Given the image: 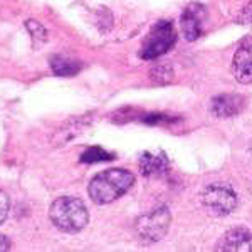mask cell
I'll return each mask as SVG.
<instances>
[{"mask_svg": "<svg viewBox=\"0 0 252 252\" xmlns=\"http://www.w3.org/2000/svg\"><path fill=\"white\" fill-rule=\"evenodd\" d=\"M135 182L131 172L123 168H111L97 173L89 184V197L99 205H106L120 198L129 190Z\"/></svg>", "mask_w": 252, "mask_h": 252, "instance_id": "obj_1", "label": "cell"}, {"mask_svg": "<svg viewBox=\"0 0 252 252\" xmlns=\"http://www.w3.org/2000/svg\"><path fill=\"white\" fill-rule=\"evenodd\" d=\"M49 217L59 230L66 234H78L88 225L89 214L83 200L76 197H61L52 202Z\"/></svg>", "mask_w": 252, "mask_h": 252, "instance_id": "obj_2", "label": "cell"}, {"mask_svg": "<svg viewBox=\"0 0 252 252\" xmlns=\"http://www.w3.org/2000/svg\"><path fill=\"white\" fill-rule=\"evenodd\" d=\"M175 42H177V32H175L172 22L160 20L146 35L140 56L143 59H157L163 56L165 52H168L175 46Z\"/></svg>", "mask_w": 252, "mask_h": 252, "instance_id": "obj_3", "label": "cell"}, {"mask_svg": "<svg viewBox=\"0 0 252 252\" xmlns=\"http://www.w3.org/2000/svg\"><path fill=\"white\" fill-rule=\"evenodd\" d=\"M200 200L212 215H229L237 207V193L225 184H212L204 189Z\"/></svg>", "mask_w": 252, "mask_h": 252, "instance_id": "obj_4", "label": "cell"}, {"mask_svg": "<svg viewBox=\"0 0 252 252\" xmlns=\"http://www.w3.org/2000/svg\"><path fill=\"white\" fill-rule=\"evenodd\" d=\"M170 210L166 207L141 215L135 223V230L138 237L145 242H158L163 235L168 232L170 227Z\"/></svg>", "mask_w": 252, "mask_h": 252, "instance_id": "obj_5", "label": "cell"}, {"mask_svg": "<svg viewBox=\"0 0 252 252\" xmlns=\"http://www.w3.org/2000/svg\"><path fill=\"white\" fill-rule=\"evenodd\" d=\"M232 72L239 83H252V37H246L239 44L232 59Z\"/></svg>", "mask_w": 252, "mask_h": 252, "instance_id": "obj_6", "label": "cell"}, {"mask_svg": "<svg viewBox=\"0 0 252 252\" xmlns=\"http://www.w3.org/2000/svg\"><path fill=\"white\" fill-rule=\"evenodd\" d=\"M204 20H205V9L198 3H192L184 10L180 17L182 34L187 40H197L204 34Z\"/></svg>", "mask_w": 252, "mask_h": 252, "instance_id": "obj_7", "label": "cell"}, {"mask_svg": "<svg viewBox=\"0 0 252 252\" xmlns=\"http://www.w3.org/2000/svg\"><path fill=\"white\" fill-rule=\"evenodd\" d=\"M215 249L222 252H252V234L242 227L232 229L219 241Z\"/></svg>", "mask_w": 252, "mask_h": 252, "instance_id": "obj_8", "label": "cell"}, {"mask_svg": "<svg viewBox=\"0 0 252 252\" xmlns=\"http://www.w3.org/2000/svg\"><path fill=\"white\" fill-rule=\"evenodd\" d=\"M244 99L237 94H220L215 96L210 103V111L217 118H230L242 111Z\"/></svg>", "mask_w": 252, "mask_h": 252, "instance_id": "obj_9", "label": "cell"}, {"mask_svg": "<svg viewBox=\"0 0 252 252\" xmlns=\"http://www.w3.org/2000/svg\"><path fill=\"white\" fill-rule=\"evenodd\" d=\"M168 157L163 152L158 153H150L145 152L140 158V172L145 177H158L168 172Z\"/></svg>", "mask_w": 252, "mask_h": 252, "instance_id": "obj_10", "label": "cell"}, {"mask_svg": "<svg viewBox=\"0 0 252 252\" xmlns=\"http://www.w3.org/2000/svg\"><path fill=\"white\" fill-rule=\"evenodd\" d=\"M51 69L56 76H74L79 72L81 63L69 56L58 54L54 58H51Z\"/></svg>", "mask_w": 252, "mask_h": 252, "instance_id": "obj_11", "label": "cell"}, {"mask_svg": "<svg viewBox=\"0 0 252 252\" xmlns=\"http://www.w3.org/2000/svg\"><path fill=\"white\" fill-rule=\"evenodd\" d=\"M115 158L113 153L106 152L101 146H89L86 152L81 155V161L83 163H97V161H109Z\"/></svg>", "mask_w": 252, "mask_h": 252, "instance_id": "obj_12", "label": "cell"}, {"mask_svg": "<svg viewBox=\"0 0 252 252\" xmlns=\"http://www.w3.org/2000/svg\"><path fill=\"white\" fill-rule=\"evenodd\" d=\"M26 26H27V31L31 32L32 37H34L35 40L46 42V40H47V32H46V29H44V27L40 26L39 22H35V20H27Z\"/></svg>", "mask_w": 252, "mask_h": 252, "instance_id": "obj_13", "label": "cell"}, {"mask_svg": "<svg viewBox=\"0 0 252 252\" xmlns=\"http://www.w3.org/2000/svg\"><path fill=\"white\" fill-rule=\"evenodd\" d=\"M9 209H10V200L7 197L5 192L0 190V225L5 222L7 215H9Z\"/></svg>", "mask_w": 252, "mask_h": 252, "instance_id": "obj_14", "label": "cell"}, {"mask_svg": "<svg viewBox=\"0 0 252 252\" xmlns=\"http://www.w3.org/2000/svg\"><path fill=\"white\" fill-rule=\"evenodd\" d=\"M239 22L241 24H252V0L244 7L241 17H239Z\"/></svg>", "mask_w": 252, "mask_h": 252, "instance_id": "obj_15", "label": "cell"}, {"mask_svg": "<svg viewBox=\"0 0 252 252\" xmlns=\"http://www.w3.org/2000/svg\"><path fill=\"white\" fill-rule=\"evenodd\" d=\"M10 249V241L5 237V235L0 234V252H5Z\"/></svg>", "mask_w": 252, "mask_h": 252, "instance_id": "obj_16", "label": "cell"}, {"mask_svg": "<svg viewBox=\"0 0 252 252\" xmlns=\"http://www.w3.org/2000/svg\"><path fill=\"white\" fill-rule=\"evenodd\" d=\"M251 152H252V141H251Z\"/></svg>", "mask_w": 252, "mask_h": 252, "instance_id": "obj_17", "label": "cell"}]
</instances>
